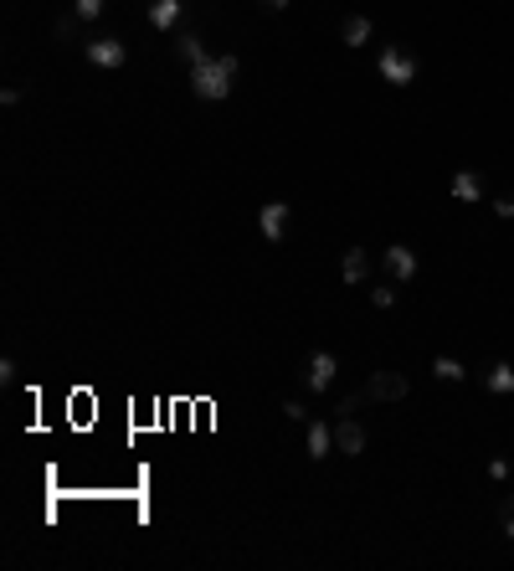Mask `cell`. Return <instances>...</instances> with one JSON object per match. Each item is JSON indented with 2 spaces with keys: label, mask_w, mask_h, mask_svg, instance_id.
I'll list each match as a JSON object with an SVG mask.
<instances>
[{
  "label": "cell",
  "mask_w": 514,
  "mask_h": 571,
  "mask_svg": "<svg viewBox=\"0 0 514 571\" xmlns=\"http://www.w3.org/2000/svg\"><path fill=\"white\" fill-rule=\"evenodd\" d=\"M237 88V57H206L190 67V93L201 103H222Z\"/></svg>",
  "instance_id": "6da1fadb"
},
{
  "label": "cell",
  "mask_w": 514,
  "mask_h": 571,
  "mask_svg": "<svg viewBox=\"0 0 514 571\" xmlns=\"http://www.w3.org/2000/svg\"><path fill=\"white\" fill-rule=\"evenodd\" d=\"M375 67H381V78H386L391 88H407V82H417V57H411V52H401V47H381Z\"/></svg>",
  "instance_id": "7a4b0ae2"
},
{
  "label": "cell",
  "mask_w": 514,
  "mask_h": 571,
  "mask_svg": "<svg viewBox=\"0 0 514 571\" xmlns=\"http://www.w3.org/2000/svg\"><path fill=\"white\" fill-rule=\"evenodd\" d=\"M407 391H411V381L401 376V371H375L360 396H366V402H401Z\"/></svg>",
  "instance_id": "3957f363"
},
{
  "label": "cell",
  "mask_w": 514,
  "mask_h": 571,
  "mask_svg": "<svg viewBox=\"0 0 514 571\" xmlns=\"http://www.w3.org/2000/svg\"><path fill=\"white\" fill-rule=\"evenodd\" d=\"M334 448L350 453V458L366 453V428L355 422V412H340V417H334Z\"/></svg>",
  "instance_id": "277c9868"
},
{
  "label": "cell",
  "mask_w": 514,
  "mask_h": 571,
  "mask_svg": "<svg viewBox=\"0 0 514 571\" xmlns=\"http://www.w3.org/2000/svg\"><path fill=\"white\" fill-rule=\"evenodd\" d=\"M123 57H129V47H123L119 37H93L88 41V62H93V67H108V72H114V67H123Z\"/></svg>",
  "instance_id": "5b68a950"
},
{
  "label": "cell",
  "mask_w": 514,
  "mask_h": 571,
  "mask_svg": "<svg viewBox=\"0 0 514 571\" xmlns=\"http://www.w3.org/2000/svg\"><path fill=\"white\" fill-rule=\"evenodd\" d=\"M334 376H340V361H334V355H329V350H319V355H314V361H308V391H329L334 387Z\"/></svg>",
  "instance_id": "8992f818"
},
{
  "label": "cell",
  "mask_w": 514,
  "mask_h": 571,
  "mask_svg": "<svg viewBox=\"0 0 514 571\" xmlns=\"http://www.w3.org/2000/svg\"><path fill=\"white\" fill-rule=\"evenodd\" d=\"M386 273L391 278H396V284H411V278H417V252H411V247H386Z\"/></svg>",
  "instance_id": "52a82bcc"
},
{
  "label": "cell",
  "mask_w": 514,
  "mask_h": 571,
  "mask_svg": "<svg viewBox=\"0 0 514 571\" xmlns=\"http://www.w3.org/2000/svg\"><path fill=\"white\" fill-rule=\"evenodd\" d=\"M257 226H263L267 243H283V232H288V206H283V201H267L263 211H257Z\"/></svg>",
  "instance_id": "ba28073f"
},
{
  "label": "cell",
  "mask_w": 514,
  "mask_h": 571,
  "mask_svg": "<svg viewBox=\"0 0 514 571\" xmlns=\"http://www.w3.org/2000/svg\"><path fill=\"white\" fill-rule=\"evenodd\" d=\"M181 11H185V0H149V26H155V31H170V26L181 21Z\"/></svg>",
  "instance_id": "9c48e42d"
},
{
  "label": "cell",
  "mask_w": 514,
  "mask_h": 571,
  "mask_svg": "<svg viewBox=\"0 0 514 571\" xmlns=\"http://www.w3.org/2000/svg\"><path fill=\"white\" fill-rule=\"evenodd\" d=\"M334 448V422H308V458H329Z\"/></svg>",
  "instance_id": "30bf717a"
},
{
  "label": "cell",
  "mask_w": 514,
  "mask_h": 571,
  "mask_svg": "<svg viewBox=\"0 0 514 571\" xmlns=\"http://www.w3.org/2000/svg\"><path fill=\"white\" fill-rule=\"evenodd\" d=\"M484 387H489L493 396H510V391H514V366H504V361L489 366V371H484Z\"/></svg>",
  "instance_id": "8fae6325"
},
{
  "label": "cell",
  "mask_w": 514,
  "mask_h": 571,
  "mask_svg": "<svg viewBox=\"0 0 514 571\" xmlns=\"http://www.w3.org/2000/svg\"><path fill=\"white\" fill-rule=\"evenodd\" d=\"M340 273H345V284H366L370 258L360 252V247H350V252H345V263H340Z\"/></svg>",
  "instance_id": "7c38bea8"
},
{
  "label": "cell",
  "mask_w": 514,
  "mask_h": 571,
  "mask_svg": "<svg viewBox=\"0 0 514 571\" xmlns=\"http://www.w3.org/2000/svg\"><path fill=\"white\" fill-rule=\"evenodd\" d=\"M452 196H458V201H484L478 175H473V170H458V175H452Z\"/></svg>",
  "instance_id": "4fadbf2b"
},
{
  "label": "cell",
  "mask_w": 514,
  "mask_h": 571,
  "mask_svg": "<svg viewBox=\"0 0 514 571\" xmlns=\"http://www.w3.org/2000/svg\"><path fill=\"white\" fill-rule=\"evenodd\" d=\"M366 41H370V21L366 16H350L345 21V47H355V52H360Z\"/></svg>",
  "instance_id": "5bb4252c"
},
{
  "label": "cell",
  "mask_w": 514,
  "mask_h": 571,
  "mask_svg": "<svg viewBox=\"0 0 514 571\" xmlns=\"http://www.w3.org/2000/svg\"><path fill=\"white\" fill-rule=\"evenodd\" d=\"M432 371H437V381H463V376H468V366H463V361H452V355H437Z\"/></svg>",
  "instance_id": "9a60e30c"
},
{
  "label": "cell",
  "mask_w": 514,
  "mask_h": 571,
  "mask_svg": "<svg viewBox=\"0 0 514 571\" xmlns=\"http://www.w3.org/2000/svg\"><path fill=\"white\" fill-rule=\"evenodd\" d=\"M175 52H181V57L190 62V67H196V62H206V57H211V52H206V47H201V41H196V37H181V41H175Z\"/></svg>",
  "instance_id": "2e32d148"
},
{
  "label": "cell",
  "mask_w": 514,
  "mask_h": 571,
  "mask_svg": "<svg viewBox=\"0 0 514 571\" xmlns=\"http://www.w3.org/2000/svg\"><path fill=\"white\" fill-rule=\"evenodd\" d=\"M72 16H78V21H98L103 16V0H72Z\"/></svg>",
  "instance_id": "e0dca14e"
},
{
  "label": "cell",
  "mask_w": 514,
  "mask_h": 571,
  "mask_svg": "<svg viewBox=\"0 0 514 571\" xmlns=\"http://www.w3.org/2000/svg\"><path fill=\"white\" fill-rule=\"evenodd\" d=\"M370 304H375V309H391V304H396V288H391V284H375V288H370Z\"/></svg>",
  "instance_id": "ac0fdd59"
},
{
  "label": "cell",
  "mask_w": 514,
  "mask_h": 571,
  "mask_svg": "<svg viewBox=\"0 0 514 571\" xmlns=\"http://www.w3.org/2000/svg\"><path fill=\"white\" fill-rule=\"evenodd\" d=\"M283 417H293V422H308V407H304V402H283Z\"/></svg>",
  "instance_id": "d6986e66"
},
{
  "label": "cell",
  "mask_w": 514,
  "mask_h": 571,
  "mask_svg": "<svg viewBox=\"0 0 514 571\" xmlns=\"http://www.w3.org/2000/svg\"><path fill=\"white\" fill-rule=\"evenodd\" d=\"M493 211H499L504 222H514V196H499V201H493Z\"/></svg>",
  "instance_id": "ffe728a7"
},
{
  "label": "cell",
  "mask_w": 514,
  "mask_h": 571,
  "mask_svg": "<svg viewBox=\"0 0 514 571\" xmlns=\"http://www.w3.org/2000/svg\"><path fill=\"white\" fill-rule=\"evenodd\" d=\"M504 535H510V541H514V505H510V510H504Z\"/></svg>",
  "instance_id": "44dd1931"
},
{
  "label": "cell",
  "mask_w": 514,
  "mask_h": 571,
  "mask_svg": "<svg viewBox=\"0 0 514 571\" xmlns=\"http://www.w3.org/2000/svg\"><path fill=\"white\" fill-rule=\"evenodd\" d=\"M263 5H273V11H283V5H288V0H263Z\"/></svg>",
  "instance_id": "7402d4cb"
}]
</instances>
